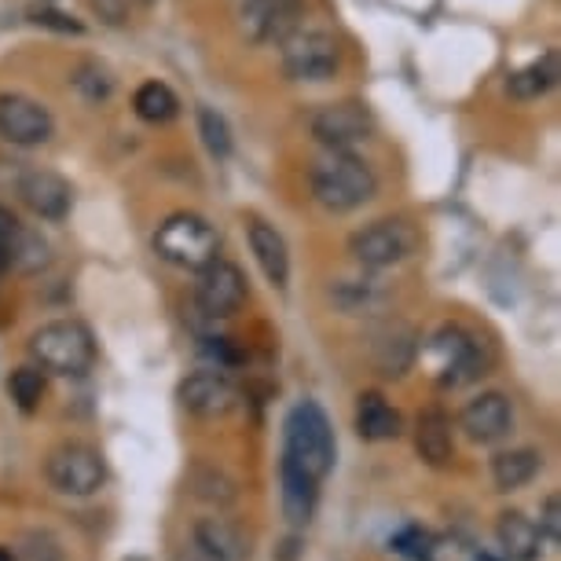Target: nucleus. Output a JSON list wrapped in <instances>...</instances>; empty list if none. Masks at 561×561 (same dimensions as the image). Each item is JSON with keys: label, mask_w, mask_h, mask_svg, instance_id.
<instances>
[{"label": "nucleus", "mask_w": 561, "mask_h": 561, "mask_svg": "<svg viewBox=\"0 0 561 561\" xmlns=\"http://www.w3.org/2000/svg\"><path fill=\"white\" fill-rule=\"evenodd\" d=\"M316 203L331 214H348L370 203L378 192V176L364 158L353 151H327L309 173Z\"/></svg>", "instance_id": "nucleus-1"}, {"label": "nucleus", "mask_w": 561, "mask_h": 561, "mask_svg": "<svg viewBox=\"0 0 561 561\" xmlns=\"http://www.w3.org/2000/svg\"><path fill=\"white\" fill-rule=\"evenodd\" d=\"M283 430H287L283 433V462L309 473L312 481H323L334 466V430L327 411L316 400H301L294 404Z\"/></svg>", "instance_id": "nucleus-2"}, {"label": "nucleus", "mask_w": 561, "mask_h": 561, "mask_svg": "<svg viewBox=\"0 0 561 561\" xmlns=\"http://www.w3.org/2000/svg\"><path fill=\"white\" fill-rule=\"evenodd\" d=\"M154 253L173 268L203 272L209 261H217L220 236L206 217L198 214H173L154 231Z\"/></svg>", "instance_id": "nucleus-3"}, {"label": "nucleus", "mask_w": 561, "mask_h": 561, "mask_svg": "<svg viewBox=\"0 0 561 561\" xmlns=\"http://www.w3.org/2000/svg\"><path fill=\"white\" fill-rule=\"evenodd\" d=\"M30 356L37 359L41 370L51 375L78 378L92 367L96 359V345H92L89 327L78 320H51L30 337Z\"/></svg>", "instance_id": "nucleus-4"}, {"label": "nucleus", "mask_w": 561, "mask_h": 561, "mask_svg": "<svg viewBox=\"0 0 561 561\" xmlns=\"http://www.w3.org/2000/svg\"><path fill=\"white\" fill-rule=\"evenodd\" d=\"M279 59L294 81H331L342 67L337 37L323 26H298L279 45Z\"/></svg>", "instance_id": "nucleus-5"}, {"label": "nucleus", "mask_w": 561, "mask_h": 561, "mask_svg": "<svg viewBox=\"0 0 561 561\" xmlns=\"http://www.w3.org/2000/svg\"><path fill=\"white\" fill-rule=\"evenodd\" d=\"M419 247V231L400 217L370 220L359 231L348 236V253L364 264V268H393V264L408 261Z\"/></svg>", "instance_id": "nucleus-6"}, {"label": "nucleus", "mask_w": 561, "mask_h": 561, "mask_svg": "<svg viewBox=\"0 0 561 561\" xmlns=\"http://www.w3.org/2000/svg\"><path fill=\"white\" fill-rule=\"evenodd\" d=\"M426 367L433 382L440 386H466L470 378L481 375V348L473 334L462 327H440L426 342Z\"/></svg>", "instance_id": "nucleus-7"}, {"label": "nucleus", "mask_w": 561, "mask_h": 561, "mask_svg": "<svg viewBox=\"0 0 561 561\" xmlns=\"http://www.w3.org/2000/svg\"><path fill=\"white\" fill-rule=\"evenodd\" d=\"M45 473H48L51 489L62 495H92L107 481V466H103L100 451L81 440L59 444V448L48 455Z\"/></svg>", "instance_id": "nucleus-8"}, {"label": "nucleus", "mask_w": 561, "mask_h": 561, "mask_svg": "<svg viewBox=\"0 0 561 561\" xmlns=\"http://www.w3.org/2000/svg\"><path fill=\"white\" fill-rule=\"evenodd\" d=\"M239 34L250 45H283L294 30L305 26V0H242Z\"/></svg>", "instance_id": "nucleus-9"}, {"label": "nucleus", "mask_w": 561, "mask_h": 561, "mask_svg": "<svg viewBox=\"0 0 561 561\" xmlns=\"http://www.w3.org/2000/svg\"><path fill=\"white\" fill-rule=\"evenodd\" d=\"M242 301H247V275L239 272V264L217 257L198 272L195 309L203 316L225 320V316H236L242 309Z\"/></svg>", "instance_id": "nucleus-10"}, {"label": "nucleus", "mask_w": 561, "mask_h": 561, "mask_svg": "<svg viewBox=\"0 0 561 561\" xmlns=\"http://www.w3.org/2000/svg\"><path fill=\"white\" fill-rule=\"evenodd\" d=\"M370 133H375V118L356 100L327 103V107L312 114V136L327 151H353L356 144L370 140Z\"/></svg>", "instance_id": "nucleus-11"}, {"label": "nucleus", "mask_w": 561, "mask_h": 561, "mask_svg": "<svg viewBox=\"0 0 561 561\" xmlns=\"http://www.w3.org/2000/svg\"><path fill=\"white\" fill-rule=\"evenodd\" d=\"M56 133L48 107L26 92H0V136L15 147H37L48 144Z\"/></svg>", "instance_id": "nucleus-12"}, {"label": "nucleus", "mask_w": 561, "mask_h": 561, "mask_svg": "<svg viewBox=\"0 0 561 561\" xmlns=\"http://www.w3.org/2000/svg\"><path fill=\"white\" fill-rule=\"evenodd\" d=\"M180 404L198 419H225L239 408V389L220 370H195L180 382Z\"/></svg>", "instance_id": "nucleus-13"}, {"label": "nucleus", "mask_w": 561, "mask_h": 561, "mask_svg": "<svg viewBox=\"0 0 561 561\" xmlns=\"http://www.w3.org/2000/svg\"><path fill=\"white\" fill-rule=\"evenodd\" d=\"M15 195L23 198L41 220H62L73 206V187L59 173H51V169H30L26 165Z\"/></svg>", "instance_id": "nucleus-14"}, {"label": "nucleus", "mask_w": 561, "mask_h": 561, "mask_svg": "<svg viewBox=\"0 0 561 561\" xmlns=\"http://www.w3.org/2000/svg\"><path fill=\"white\" fill-rule=\"evenodd\" d=\"M415 356H419V337L400 320L382 323L375 331V337H370V364H375L378 375H386V378L408 375L411 364H415Z\"/></svg>", "instance_id": "nucleus-15"}, {"label": "nucleus", "mask_w": 561, "mask_h": 561, "mask_svg": "<svg viewBox=\"0 0 561 561\" xmlns=\"http://www.w3.org/2000/svg\"><path fill=\"white\" fill-rule=\"evenodd\" d=\"M511 422H514V411H511V400L503 393H481L478 400H470L459 415V426L466 430V437L478 444H492L506 437Z\"/></svg>", "instance_id": "nucleus-16"}, {"label": "nucleus", "mask_w": 561, "mask_h": 561, "mask_svg": "<svg viewBox=\"0 0 561 561\" xmlns=\"http://www.w3.org/2000/svg\"><path fill=\"white\" fill-rule=\"evenodd\" d=\"M250 236V250H253V261L261 264L264 279L272 283V287H287L290 279V253H287V239L275 231L268 220H250L247 228Z\"/></svg>", "instance_id": "nucleus-17"}, {"label": "nucleus", "mask_w": 561, "mask_h": 561, "mask_svg": "<svg viewBox=\"0 0 561 561\" xmlns=\"http://www.w3.org/2000/svg\"><path fill=\"white\" fill-rule=\"evenodd\" d=\"M192 539L220 561H247L250 558V539L242 536V528L231 525L228 517H203V522L195 525Z\"/></svg>", "instance_id": "nucleus-18"}, {"label": "nucleus", "mask_w": 561, "mask_h": 561, "mask_svg": "<svg viewBox=\"0 0 561 561\" xmlns=\"http://www.w3.org/2000/svg\"><path fill=\"white\" fill-rule=\"evenodd\" d=\"M495 539H500V550L506 554V561H536L539 550H543V533L517 511L500 514Z\"/></svg>", "instance_id": "nucleus-19"}, {"label": "nucleus", "mask_w": 561, "mask_h": 561, "mask_svg": "<svg viewBox=\"0 0 561 561\" xmlns=\"http://www.w3.org/2000/svg\"><path fill=\"white\" fill-rule=\"evenodd\" d=\"M283 478V514L290 525H309L316 514V500H320V481H312L309 473L294 470L290 462L279 466Z\"/></svg>", "instance_id": "nucleus-20"}, {"label": "nucleus", "mask_w": 561, "mask_h": 561, "mask_svg": "<svg viewBox=\"0 0 561 561\" xmlns=\"http://www.w3.org/2000/svg\"><path fill=\"white\" fill-rule=\"evenodd\" d=\"M356 433L364 440H393L400 437V411L382 393H364L356 404Z\"/></svg>", "instance_id": "nucleus-21"}, {"label": "nucleus", "mask_w": 561, "mask_h": 561, "mask_svg": "<svg viewBox=\"0 0 561 561\" xmlns=\"http://www.w3.org/2000/svg\"><path fill=\"white\" fill-rule=\"evenodd\" d=\"M415 448L430 466H444L451 459L455 444H451V419L440 408H430L419 415L415 426Z\"/></svg>", "instance_id": "nucleus-22"}, {"label": "nucleus", "mask_w": 561, "mask_h": 561, "mask_svg": "<svg viewBox=\"0 0 561 561\" xmlns=\"http://www.w3.org/2000/svg\"><path fill=\"white\" fill-rule=\"evenodd\" d=\"M539 466H543V459H539V451H533V448L503 451L492 459V481L500 492H514V489H522V484H528L536 478Z\"/></svg>", "instance_id": "nucleus-23"}, {"label": "nucleus", "mask_w": 561, "mask_h": 561, "mask_svg": "<svg viewBox=\"0 0 561 561\" xmlns=\"http://www.w3.org/2000/svg\"><path fill=\"white\" fill-rule=\"evenodd\" d=\"M554 81H558V59L539 56V59L528 62V67L514 70L511 81H506V89H511L514 100H539L543 92L554 89Z\"/></svg>", "instance_id": "nucleus-24"}, {"label": "nucleus", "mask_w": 561, "mask_h": 561, "mask_svg": "<svg viewBox=\"0 0 561 561\" xmlns=\"http://www.w3.org/2000/svg\"><path fill=\"white\" fill-rule=\"evenodd\" d=\"M133 107L147 125H165L180 114V100L165 81H144L133 96Z\"/></svg>", "instance_id": "nucleus-25"}, {"label": "nucleus", "mask_w": 561, "mask_h": 561, "mask_svg": "<svg viewBox=\"0 0 561 561\" xmlns=\"http://www.w3.org/2000/svg\"><path fill=\"white\" fill-rule=\"evenodd\" d=\"M51 264V247L41 231L19 225L15 231V247H12V268L23 275H37Z\"/></svg>", "instance_id": "nucleus-26"}, {"label": "nucleus", "mask_w": 561, "mask_h": 561, "mask_svg": "<svg viewBox=\"0 0 561 561\" xmlns=\"http://www.w3.org/2000/svg\"><path fill=\"white\" fill-rule=\"evenodd\" d=\"M334 301L342 305L345 312H370V309H378V305L386 301V290L378 287L375 279H342L334 287Z\"/></svg>", "instance_id": "nucleus-27"}, {"label": "nucleus", "mask_w": 561, "mask_h": 561, "mask_svg": "<svg viewBox=\"0 0 561 561\" xmlns=\"http://www.w3.org/2000/svg\"><path fill=\"white\" fill-rule=\"evenodd\" d=\"M70 81H73V89H78L89 103H103L114 92L111 70L103 67V62H96V59L78 62V67H73V73H70Z\"/></svg>", "instance_id": "nucleus-28"}, {"label": "nucleus", "mask_w": 561, "mask_h": 561, "mask_svg": "<svg viewBox=\"0 0 561 561\" xmlns=\"http://www.w3.org/2000/svg\"><path fill=\"white\" fill-rule=\"evenodd\" d=\"M8 393L19 404V411H37L41 400H45V375L37 367H19L12 370V382H8Z\"/></svg>", "instance_id": "nucleus-29"}, {"label": "nucleus", "mask_w": 561, "mask_h": 561, "mask_svg": "<svg viewBox=\"0 0 561 561\" xmlns=\"http://www.w3.org/2000/svg\"><path fill=\"white\" fill-rule=\"evenodd\" d=\"M198 133H203L206 151L214 158H228L231 154V129L225 122V114L214 107H198Z\"/></svg>", "instance_id": "nucleus-30"}, {"label": "nucleus", "mask_w": 561, "mask_h": 561, "mask_svg": "<svg viewBox=\"0 0 561 561\" xmlns=\"http://www.w3.org/2000/svg\"><path fill=\"white\" fill-rule=\"evenodd\" d=\"M422 561H484V554L459 536H433Z\"/></svg>", "instance_id": "nucleus-31"}, {"label": "nucleus", "mask_w": 561, "mask_h": 561, "mask_svg": "<svg viewBox=\"0 0 561 561\" xmlns=\"http://www.w3.org/2000/svg\"><path fill=\"white\" fill-rule=\"evenodd\" d=\"M195 489H198V495H203V500H209V503H231V500H236V484H231L228 478H220V473H214V470L198 473V478H195Z\"/></svg>", "instance_id": "nucleus-32"}, {"label": "nucleus", "mask_w": 561, "mask_h": 561, "mask_svg": "<svg viewBox=\"0 0 561 561\" xmlns=\"http://www.w3.org/2000/svg\"><path fill=\"white\" fill-rule=\"evenodd\" d=\"M15 231H19V217L8 206H0V275L12 268V247H15Z\"/></svg>", "instance_id": "nucleus-33"}, {"label": "nucleus", "mask_w": 561, "mask_h": 561, "mask_svg": "<svg viewBox=\"0 0 561 561\" xmlns=\"http://www.w3.org/2000/svg\"><path fill=\"white\" fill-rule=\"evenodd\" d=\"M430 539H433V533H426V528H404V533L397 536V550L404 558H411V561H422L426 558V547H430Z\"/></svg>", "instance_id": "nucleus-34"}, {"label": "nucleus", "mask_w": 561, "mask_h": 561, "mask_svg": "<svg viewBox=\"0 0 561 561\" xmlns=\"http://www.w3.org/2000/svg\"><path fill=\"white\" fill-rule=\"evenodd\" d=\"M203 353L209 359H217V367H236V364H242V348L231 342V337H206Z\"/></svg>", "instance_id": "nucleus-35"}, {"label": "nucleus", "mask_w": 561, "mask_h": 561, "mask_svg": "<svg viewBox=\"0 0 561 561\" xmlns=\"http://www.w3.org/2000/svg\"><path fill=\"white\" fill-rule=\"evenodd\" d=\"M30 19H34L37 26H51V30H59V34H81V23L73 15H62V12H56V8H34L30 12Z\"/></svg>", "instance_id": "nucleus-36"}, {"label": "nucleus", "mask_w": 561, "mask_h": 561, "mask_svg": "<svg viewBox=\"0 0 561 561\" xmlns=\"http://www.w3.org/2000/svg\"><path fill=\"white\" fill-rule=\"evenodd\" d=\"M23 173H26V162H19V158H0V195H15Z\"/></svg>", "instance_id": "nucleus-37"}, {"label": "nucleus", "mask_w": 561, "mask_h": 561, "mask_svg": "<svg viewBox=\"0 0 561 561\" xmlns=\"http://www.w3.org/2000/svg\"><path fill=\"white\" fill-rule=\"evenodd\" d=\"M26 558H30V561H59L62 554H59L56 539L41 533V536H30V539H26Z\"/></svg>", "instance_id": "nucleus-38"}, {"label": "nucleus", "mask_w": 561, "mask_h": 561, "mask_svg": "<svg viewBox=\"0 0 561 561\" xmlns=\"http://www.w3.org/2000/svg\"><path fill=\"white\" fill-rule=\"evenodd\" d=\"M539 533H547L550 543H558V539H561V503H558V495H547V500H543V522H539Z\"/></svg>", "instance_id": "nucleus-39"}, {"label": "nucleus", "mask_w": 561, "mask_h": 561, "mask_svg": "<svg viewBox=\"0 0 561 561\" xmlns=\"http://www.w3.org/2000/svg\"><path fill=\"white\" fill-rule=\"evenodd\" d=\"M89 4L96 8L103 23H111V26H122L125 19H129V0H89Z\"/></svg>", "instance_id": "nucleus-40"}, {"label": "nucleus", "mask_w": 561, "mask_h": 561, "mask_svg": "<svg viewBox=\"0 0 561 561\" xmlns=\"http://www.w3.org/2000/svg\"><path fill=\"white\" fill-rule=\"evenodd\" d=\"M176 561H220V558H214L206 547H198L195 539H192V543H184V547L176 550Z\"/></svg>", "instance_id": "nucleus-41"}, {"label": "nucleus", "mask_w": 561, "mask_h": 561, "mask_svg": "<svg viewBox=\"0 0 561 561\" xmlns=\"http://www.w3.org/2000/svg\"><path fill=\"white\" fill-rule=\"evenodd\" d=\"M0 561H15V554L8 547H0Z\"/></svg>", "instance_id": "nucleus-42"}]
</instances>
